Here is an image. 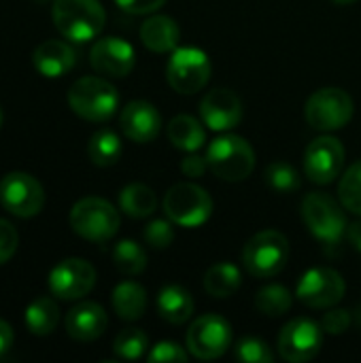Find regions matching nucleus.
<instances>
[{"label":"nucleus","instance_id":"dca6fc26","mask_svg":"<svg viewBox=\"0 0 361 363\" xmlns=\"http://www.w3.org/2000/svg\"><path fill=\"white\" fill-rule=\"evenodd\" d=\"M136 62L134 47L117 36H106L94 43L89 51V64L96 72L113 79H123L132 72Z\"/></svg>","mask_w":361,"mask_h":363},{"label":"nucleus","instance_id":"0eeeda50","mask_svg":"<svg viewBox=\"0 0 361 363\" xmlns=\"http://www.w3.org/2000/svg\"><path fill=\"white\" fill-rule=\"evenodd\" d=\"M304 117L313 130L336 132L353 117V98L338 87L317 89L304 106Z\"/></svg>","mask_w":361,"mask_h":363},{"label":"nucleus","instance_id":"a19ab883","mask_svg":"<svg viewBox=\"0 0 361 363\" xmlns=\"http://www.w3.org/2000/svg\"><path fill=\"white\" fill-rule=\"evenodd\" d=\"M11 347H13V328L0 319V357H4Z\"/></svg>","mask_w":361,"mask_h":363},{"label":"nucleus","instance_id":"cd10ccee","mask_svg":"<svg viewBox=\"0 0 361 363\" xmlns=\"http://www.w3.org/2000/svg\"><path fill=\"white\" fill-rule=\"evenodd\" d=\"M123 153V147H121V140L119 136L113 132V130H98L91 138H89V145H87V155L89 160L100 166V168H109V166H115L119 162Z\"/></svg>","mask_w":361,"mask_h":363},{"label":"nucleus","instance_id":"9d476101","mask_svg":"<svg viewBox=\"0 0 361 363\" xmlns=\"http://www.w3.org/2000/svg\"><path fill=\"white\" fill-rule=\"evenodd\" d=\"M185 345L196 359H219L232 347V325L219 315H204L189 325Z\"/></svg>","mask_w":361,"mask_h":363},{"label":"nucleus","instance_id":"ddd939ff","mask_svg":"<svg viewBox=\"0 0 361 363\" xmlns=\"http://www.w3.org/2000/svg\"><path fill=\"white\" fill-rule=\"evenodd\" d=\"M345 279L332 268H311L302 274L296 296L309 308H332L345 298Z\"/></svg>","mask_w":361,"mask_h":363},{"label":"nucleus","instance_id":"f3484780","mask_svg":"<svg viewBox=\"0 0 361 363\" xmlns=\"http://www.w3.org/2000/svg\"><path fill=\"white\" fill-rule=\"evenodd\" d=\"M200 117L211 130L228 132L240 123L243 102L232 89H213L200 102Z\"/></svg>","mask_w":361,"mask_h":363},{"label":"nucleus","instance_id":"c9c22d12","mask_svg":"<svg viewBox=\"0 0 361 363\" xmlns=\"http://www.w3.org/2000/svg\"><path fill=\"white\" fill-rule=\"evenodd\" d=\"M149 362L151 363H168V362H187V353L183 347H179L177 342H160L151 349L149 353Z\"/></svg>","mask_w":361,"mask_h":363},{"label":"nucleus","instance_id":"58836bf2","mask_svg":"<svg viewBox=\"0 0 361 363\" xmlns=\"http://www.w3.org/2000/svg\"><path fill=\"white\" fill-rule=\"evenodd\" d=\"M119 9L132 15H147L166 4V0H115Z\"/></svg>","mask_w":361,"mask_h":363},{"label":"nucleus","instance_id":"7c9ffc66","mask_svg":"<svg viewBox=\"0 0 361 363\" xmlns=\"http://www.w3.org/2000/svg\"><path fill=\"white\" fill-rule=\"evenodd\" d=\"M147 347H149V338L138 328H126V330H121L117 334L115 342H113L115 355L121 357V359H128V362L140 359L145 355Z\"/></svg>","mask_w":361,"mask_h":363},{"label":"nucleus","instance_id":"6e6552de","mask_svg":"<svg viewBox=\"0 0 361 363\" xmlns=\"http://www.w3.org/2000/svg\"><path fill=\"white\" fill-rule=\"evenodd\" d=\"M302 219L315 238L336 245L347 230V219L336 200L328 194L313 191L302 200Z\"/></svg>","mask_w":361,"mask_h":363},{"label":"nucleus","instance_id":"bb28decb","mask_svg":"<svg viewBox=\"0 0 361 363\" xmlns=\"http://www.w3.org/2000/svg\"><path fill=\"white\" fill-rule=\"evenodd\" d=\"M204 289L217 300L234 296L240 289V270L228 262L211 266L204 274Z\"/></svg>","mask_w":361,"mask_h":363},{"label":"nucleus","instance_id":"a878e982","mask_svg":"<svg viewBox=\"0 0 361 363\" xmlns=\"http://www.w3.org/2000/svg\"><path fill=\"white\" fill-rule=\"evenodd\" d=\"M119 206L121 211L132 219H145L151 217L157 208V198L151 187L143 183H132L121 189L119 194Z\"/></svg>","mask_w":361,"mask_h":363},{"label":"nucleus","instance_id":"2eb2a0df","mask_svg":"<svg viewBox=\"0 0 361 363\" xmlns=\"http://www.w3.org/2000/svg\"><path fill=\"white\" fill-rule=\"evenodd\" d=\"M345 166V147L334 136L315 138L304 153V172L317 185H328L340 177Z\"/></svg>","mask_w":361,"mask_h":363},{"label":"nucleus","instance_id":"5701e85b","mask_svg":"<svg viewBox=\"0 0 361 363\" xmlns=\"http://www.w3.org/2000/svg\"><path fill=\"white\" fill-rule=\"evenodd\" d=\"M113 311L117 313L119 319L123 321H136L145 315L147 311V291L132 281L119 283L113 289Z\"/></svg>","mask_w":361,"mask_h":363},{"label":"nucleus","instance_id":"39448f33","mask_svg":"<svg viewBox=\"0 0 361 363\" xmlns=\"http://www.w3.org/2000/svg\"><path fill=\"white\" fill-rule=\"evenodd\" d=\"M70 228L77 236L91 242H106L119 230L117 208L96 196L79 200L70 211Z\"/></svg>","mask_w":361,"mask_h":363},{"label":"nucleus","instance_id":"7ed1b4c3","mask_svg":"<svg viewBox=\"0 0 361 363\" xmlns=\"http://www.w3.org/2000/svg\"><path fill=\"white\" fill-rule=\"evenodd\" d=\"M68 104L74 115L87 121H106L115 115L119 94L102 77H81L68 89Z\"/></svg>","mask_w":361,"mask_h":363},{"label":"nucleus","instance_id":"9b49d317","mask_svg":"<svg viewBox=\"0 0 361 363\" xmlns=\"http://www.w3.org/2000/svg\"><path fill=\"white\" fill-rule=\"evenodd\" d=\"M0 204L15 217H36L45 206L43 185L28 172H9L0 181Z\"/></svg>","mask_w":361,"mask_h":363},{"label":"nucleus","instance_id":"4c0bfd02","mask_svg":"<svg viewBox=\"0 0 361 363\" xmlns=\"http://www.w3.org/2000/svg\"><path fill=\"white\" fill-rule=\"evenodd\" d=\"M321 328L326 334H343L351 328V315L349 311H330L323 321H321Z\"/></svg>","mask_w":361,"mask_h":363},{"label":"nucleus","instance_id":"c03bdc74","mask_svg":"<svg viewBox=\"0 0 361 363\" xmlns=\"http://www.w3.org/2000/svg\"><path fill=\"white\" fill-rule=\"evenodd\" d=\"M0 125H2V108H0Z\"/></svg>","mask_w":361,"mask_h":363},{"label":"nucleus","instance_id":"1a4fd4ad","mask_svg":"<svg viewBox=\"0 0 361 363\" xmlns=\"http://www.w3.org/2000/svg\"><path fill=\"white\" fill-rule=\"evenodd\" d=\"M166 79L174 91L196 94L211 79V60L198 47H181L168 60Z\"/></svg>","mask_w":361,"mask_h":363},{"label":"nucleus","instance_id":"f8f14e48","mask_svg":"<svg viewBox=\"0 0 361 363\" xmlns=\"http://www.w3.org/2000/svg\"><path fill=\"white\" fill-rule=\"evenodd\" d=\"M323 345V328L311 319H294L279 334V355L289 363L311 362Z\"/></svg>","mask_w":361,"mask_h":363},{"label":"nucleus","instance_id":"e433bc0d","mask_svg":"<svg viewBox=\"0 0 361 363\" xmlns=\"http://www.w3.org/2000/svg\"><path fill=\"white\" fill-rule=\"evenodd\" d=\"M17 245H19L17 230L6 219H0V266L6 264L15 255Z\"/></svg>","mask_w":361,"mask_h":363},{"label":"nucleus","instance_id":"72a5a7b5","mask_svg":"<svg viewBox=\"0 0 361 363\" xmlns=\"http://www.w3.org/2000/svg\"><path fill=\"white\" fill-rule=\"evenodd\" d=\"M234 355H236L238 362L245 363H268L274 359L270 347H268L264 340L253 338V336H251V338H243V340L236 345Z\"/></svg>","mask_w":361,"mask_h":363},{"label":"nucleus","instance_id":"a211bd4d","mask_svg":"<svg viewBox=\"0 0 361 363\" xmlns=\"http://www.w3.org/2000/svg\"><path fill=\"white\" fill-rule=\"evenodd\" d=\"M119 125H121V132L126 134V138L145 145V143H151L157 138V134L162 130V117H160V111L151 102L132 100L123 106Z\"/></svg>","mask_w":361,"mask_h":363},{"label":"nucleus","instance_id":"37998d69","mask_svg":"<svg viewBox=\"0 0 361 363\" xmlns=\"http://www.w3.org/2000/svg\"><path fill=\"white\" fill-rule=\"evenodd\" d=\"M332 2H336V4H353V2H357V0H332Z\"/></svg>","mask_w":361,"mask_h":363},{"label":"nucleus","instance_id":"ea45409f","mask_svg":"<svg viewBox=\"0 0 361 363\" xmlns=\"http://www.w3.org/2000/svg\"><path fill=\"white\" fill-rule=\"evenodd\" d=\"M206 168H209V162H206V157H200V155H187V157L181 162V170H183V174L189 177V179L202 177Z\"/></svg>","mask_w":361,"mask_h":363},{"label":"nucleus","instance_id":"aec40b11","mask_svg":"<svg viewBox=\"0 0 361 363\" xmlns=\"http://www.w3.org/2000/svg\"><path fill=\"white\" fill-rule=\"evenodd\" d=\"M32 62L34 68L47 77V79H57L64 77L66 72H70L77 64V53L74 49L66 43V40H57V38H49L45 43H40L34 53H32Z\"/></svg>","mask_w":361,"mask_h":363},{"label":"nucleus","instance_id":"393cba45","mask_svg":"<svg viewBox=\"0 0 361 363\" xmlns=\"http://www.w3.org/2000/svg\"><path fill=\"white\" fill-rule=\"evenodd\" d=\"M23 321L34 336H49L60 323V308L51 298L40 296L30 302Z\"/></svg>","mask_w":361,"mask_h":363},{"label":"nucleus","instance_id":"f03ea898","mask_svg":"<svg viewBox=\"0 0 361 363\" xmlns=\"http://www.w3.org/2000/svg\"><path fill=\"white\" fill-rule=\"evenodd\" d=\"M206 162L215 177L238 183L251 177L255 168V151L243 136L223 134L209 145Z\"/></svg>","mask_w":361,"mask_h":363},{"label":"nucleus","instance_id":"c756f323","mask_svg":"<svg viewBox=\"0 0 361 363\" xmlns=\"http://www.w3.org/2000/svg\"><path fill=\"white\" fill-rule=\"evenodd\" d=\"M291 304H294L291 291L285 289L283 285H268L260 289L255 296V306L266 317H283L285 313H289Z\"/></svg>","mask_w":361,"mask_h":363},{"label":"nucleus","instance_id":"412c9836","mask_svg":"<svg viewBox=\"0 0 361 363\" xmlns=\"http://www.w3.org/2000/svg\"><path fill=\"white\" fill-rule=\"evenodd\" d=\"M181 30L172 17L153 15L143 21L140 26V40L153 53H168L179 45Z\"/></svg>","mask_w":361,"mask_h":363},{"label":"nucleus","instance_id":"2f4dec72","mask_svg":"<svg viewBox=\"0 0 361 363\" xmlns=\"http://www.w3.org/2000/svg\"><path fill=\"white\" fill-rule=\"evenodd\" d=\"M338 196L347 211L361 215V162L353 164L343 174V181L338 185Z\"/></svg>","mask_w":361,"mask_h":363},{"label":"nucleus","instance_id":"423d86ee","mask_svg":"<svg viewBox=\"0 0 361 363\" xmlns=\"http://www.w3.org/2000/svg\"><path fill=\"white\" fill-rule=\"evenodd\" d=\"M166 217L181 228H200L213 213V200L206 189L196 183H179L164 196Z\"/></svg>","mask_w":361,"mask_h":363},{"label":"nucleus","instance_id":"f704fd0d","mask_svg":"<svg viewBox=\"0 0 361 363\" xmlns=\"http://www.w3.org/2000/svg\"><path fill=\"white\" fill-rule=\"evenodd\" d=\"M145 240L153 249H168L174 240V228L166 219H155L145 228Z\"/></svg>","mask_w":361,"mask_h":363},{"label":"nucleus","instance_id":"20e7f679","mask_svg":"<svg viewBox=\"0 0 361 363\" xmlns=\"http://www.w3.org/2000/svg\"><path fill=\"white\" fill-rule=\"evenodd\" d=\"M289 259V242L277 230L257 232L243 249V266L255 279L277 277Z\"/></svg>","mask_w":361,"mask_h":363},{"label":"nucleus","instance_id":"c85d7f7f","mask_svg":"<svg viewBox=\"0 0 361 363\" xmlns=\"http://www.w3.org/2000/svg\"><path fill=\"white\" fill-rule=\"evenodd\" d=\"M113 262H115V268L121 274L136 277V274H140L147 268V253H145V249L138 242L121 240L113 249Z\"/></svg>","mask_w":361,"mask_h":363},{"label":"nucleus","instance_id":"4be33fe9","mask_svg":"<svg viewBox=\"0 0 361 363\" xmlns=\"http://www.w3.org/2000/svg\"><path fill=\"white\" fill-rule=\"evenodd\" d=\"M157 313L164 321L172 325L185 323L194 313V300L189 291H185L179 285H168L157 296Z\"/></svg>","mask_w":361,"mask_h":363},{"label":"nucleus","instance_id":"473e14b6","mask_svg":"<svg viewBox=\"0 0 361 363\" xmlns=\"http://www.w3.org/2000/svg\"><path fill=\"white\" fill-rule=\"evenodd\" d=\"M266 183L279 194H291L300 189V174L294 166L285 162H274L266 168Z\"/></svg>","mask_w":361,"mask_h":363},{"label":"nucleus","instance_id":"f257e3e1","mask_svg":"<svg viewBox=\"0 0 361 363\" xmlns=\"http://www.w3.org/2000/svg\"><path fill=\"white\" fill-rule=\"evenodd\" d=\"M51 17L60 34L72 43L96 38L106 23V13L100 0H53Z\"/></svg>","mask_w":361,"mask_h":363},{"label":"nucleus","instance_id":"79ce46f5","mask_svg":"<svg viewBox=\"0 0 361 363\" xmlns=\"http://www.w3.org/2000/svg\"><path fill=\"white\" fill-rule=\"evenodd\" d=\"M347 238H349V242L353 245V249L361 253V221H355L353 225H349Z\"/></svg>","mask_w":361,"mask_h":363},{"label":"nucleus","instance_id":"6ab92c4d","mask_svg":"<svg viewBox=\"0 0 361 363\" xmlns=\"http://www.w3.org/2000/svg\"><path fill=\"white\" fill-rule=\"evenodd\" d=\"M106 323H109L106 313L96 302H79L68 311L64 319L68 336L79 342H91L100 338L106 330Z\"/></svg>","mask_w":361,"mask_h":363},{"label":"nucleus","instance_id":"4468645a","mask_svg":"<svg viewBox=\"0 0 361 363\" xmlns=\"http://www.w3.org/2000/svg\"><path fill=\"white\" fill-rule=\"evenodd\" d=\"M96 285V270L81 257H68L60 262L49 274V291L57 300H81Z\"/></svg>","mask_w":361,"mask_h":363},{"label":"nucleus","instance_id":"b1692460","mask_svg":"<svg viewBox=\"0 0 361 363\" xmlns=\"http://www.w3.org/2000/svg\"><path fill=\"white\" fill-rule=\"evenodd\" d=\"M168 138L177 149L194 153V151L202 149L206 134H204L202 123L198 119H194L191 115H177L168 123Z\"/></svg>","mask_w":361,"mask_h":363}]
</instances>
